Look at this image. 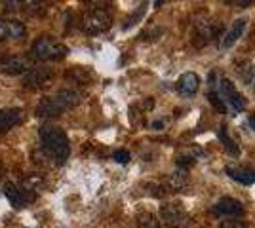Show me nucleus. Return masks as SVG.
<instances>
[{"mask_svg": "<svg viewBox=\"0 0 255 228\" xmlns=\"http://www.w3.org/2000/svg\"><path fill=\"white\" fill-rule=\"evenodd\" d=\"M217 137H219V141L223 143L225 151L229 152L231 156H238V154H240V147H238V145H236V141H234L233 137L229 135L227 126H219V128H217Z\"/></svg>", "mask_w": 255, "mask_h": 228, "instance_id": "nucleus-16", "label": "nucleus"}, {"mask_svg": "<svg viewBox=\"0 0 255 228\" xmlns=\"http://www.w3.org/2000/svg\"><path fill=\"white\" fill-rule=\"evenodd\" d=\"M32 57L40 59V61H59L69 55V48L65 44L53 40L50 36H40L31 48Z\"/></svg>", "mask_w": 255, "mask_h": 228, "instance_id": "nucleus-3", "label": "nucleus"}, {"mask_svg": "<svg viewBox=\"0 0 255 228\" xmlns=\"http://www.w3.org/2000/svg\"><path fill=\"white\" fill-rule=\"evenodd\" d=\"M0 179H2V169H0Z\"/></svg>", "mask_w": 255, "mask_h": 228, "instance_id": "nucleus-25", "label": "nucleus"}, {"mask_svg": "<svg viewBox=\"0 0 255 228\" xmlns=\"http://www.w3.org/2000/svg\"><path fill=\"white\" fill-rule=\"evenodd\" d=\"M40 141L46 154L55 160V163H65L71 154L69 137L61 128L55 126H44L40 128Z\"/></svg>", "mask_w": 255, "mask_h": 228, "instance_id": "nucleus-2", "label": "nucleus"}, {"mask_svg": "<svg viewBox=\"0 0 255 228\" xmlns=\"http://www.w3.org/2000/svg\"><path fill=\"white\" fill-rule=\"evenodd\" d=\"M2 192H4V196L8 198V202H10L13 207H25L27 206V202L31 200V198H27L25 196V192L27 190H23V188H19L17 185H13V183H4V186H2Z\"/></svg>", "mask_w": 255, "mask_h": 228, "instance_id": "nucleus-13", "label": "nucleus"}, {"mask_svg": "<svg viewBox=\"0 0 255 228\" xmlns=\"http://www.w3.org/2000/svg\"><path fill=\"white\" fill-rule=\"evenodd\" d=\"M113 23V17L107 10H101V8H96V10L88 11L84 17H82V31L88 34H97L103 33L111 27Z\"/></svg>", "mask_w": 255, "mask_h": 228, "instance_id": "nucleus-5", "label": "nucleus"}, {"mask_svg": "<svg viewBox=\"0 0 255 228\" xmlns=\"http://www.w3.org/2000/svg\"><path fill=\"white\" fill-rule=\"evenodd\" d=\"M198 87H200V78H198L196 73H185L177 80V91H179L181 95H185V97L194 95L198 91Z\"/></svg>", "mask_w": 255, "mask_h": 228, "instance_id": "nucleus-12", "label": "nucleus"}, {"mask_svg": "<svg viewBox=\"0 0 255 228\" xmlns=\"http://www.w3.org/2000/svg\"><path fill=\"white\" fill-rule=\"evenodd\" d=\"M31 59L25 55H4L0 57V73L6 75H27L31 71Z\"/></svg>", "mask_w": 255, "mask_h": 228, "instance_id": "nucleus-7", "label": "nucleus"}, {"mask_svg": "<svg viewBox=\"0 0 255 228\" xmlns=\"http://www.w3.org/2000/svg\"><path fill=\"white\" fill-rule=\"evenodd\" d=\"M53 76V71L48 67H32L27 75L23 76V86L27 89H40L44 87Z\"/></svg>", "mask_w": 255, "mask_h": 228, "instance_id": "nucleus-8", "label": "nucleus"}, {"mask_svg": "<svg viewBox=\"0 0 255 228\" xmlns=\"http://www.w3.org/2000/svg\"><path fill=\"white\" fill-rule=\"evenodd\" d=\"M137 227L139 228H160L158 219L154 217L152 213H139L137 215Z\"/></svg>", "mask_w": 255, "mask_h": 228, "instance_id": "nucleus-19", "label": "nucleus"}, {"mask_svg": "<svg viewBox=\"0 0 255 228\" xmlns=\"http://www.w3.org/2000/svg\"><path fill=\"white\" fill-rule=\"evenodd\" d=\"M208 101L212 103V107L215 110H219L221 114H225L227 112V105H225L223 97L219 95V89H215V87H212V91L208 93Z\"/></svg>", "mask_w": 255, "mask_h": 228, "instance_id": "nucleus-20", "label": "nucleus"}, {"mask_svg": "<svg viewBox=\"0 0 255 228\" xmlns=\"http://www.w3.org/2000/svg\"><path fill=\"white\" fill-rule=\"evenodd\" d=\"M225 171H227V175L233 179V181H236V183H240V185H255V169L254 167H242V165H227L225 167Z\"/></svg>", "mask_w": 255, "mask_h": 228, "instance_id": "nucleus-11", "label": "nucleus"}, {"mask_svg": "<svg viewBox=\"0 0 255 228\" xmlns=\"http://www.w3.org/2000/svg\"><path fill=\"white\" fill-rule=\"evenodd\" d=\"M80 103V93L75 89H61L53 95L40 99L38 107H36V116L40 118H55L61 116L65 110L73 109Z\"/></svg>", "mask_w": 255, "mask_h": 228, "instance_id": "nucleus-1", "label": "nucleus"}, {"mask_svg": "<svg viewBox=\"0 0 255 228\" xmlns=\"http://www.w3.org/2000/svg\"><path fill=\"white\" fill-rule=\"evenodd\" d=\"M219 95H221L225 103H229V105L233 107V110H236V112H242V110L248 107L246 97L236 89V86H234L229 78H221V80H219Z\"/></svg>", "mask_w": 255, "mask_h": 228, "instance_id": "nucleus-6", "label": "nucleus"}, {"mask_svg": "<svg viewBox=\"0 0 255 228\" xmlns=\"http://www.w3.org/2000/svg\"><path fill=\"white\" fill-rule=\"evenodd\" d=\"M196 33H198V36L202 38L204 42H210L219 34V29L212 21H198L196 23Z\"/></svg>", "mask_w": 255, "mask_h": 228, "instance_id": "nucleus-17", "label": "nucleus"}, {"mask_svg": "<svg viewBox=\"0 0 255 228\" xmlns=\"http://www.w3.org/2000/svg\"><path fill=\"white\" fill-rule=\"evenodd\" d=\"M246 25H248V19L246 17H240V19H236V21L231 25V29H229V33L225 34L223 42H221V48H233L236 40L244 34L246 31Z\"/></svg>", "mask_w": 255, "mask_h": 228, "instance_id": "nucleus-15", "label": "nucleus"}, {"mask_svg": "<svg viewBox=\"0 0 255 228\" xmlns=\"http://www.w3.org/2000/svg\"><path fill=\"white\" fill-rule=\"evenodd\" d=\"M27 34V29L21 21L15 19H0V42L6 38H15L19 40Z\"/></svg>", "mask_w": 255, "mask_h": 228, "instance_id": "nucleus-10", "label": "nucleus"}, {"mask_svg": "<svg viewBox=\"0 0 255 228\" xmlns=\"http://www.w3.org/2000/svg\"><path fill=\"white\" fill-rule=\"evenodd\" d=\"M212 213L215 217H238L244 213V206H242V202L234 200L231 196H225L213 204Z\"/></svg>", "mask_w": 255, "mask_h": 228, "instance_id": "nucleus-9", "label": "nucleus"}, {"mask_svg": "<svg viewBox=\"0 0 255 228\" xmlns=\"http://www.w3.org/2000/svg\"><path fill=\"white\" fill-rule=\"evenodd\" d=\"M160 217L170 228H189L191 215L181 204H164L160 207Z\"/></svg>", "mask_w": 255, "mask_h": 228, "instance_id": "nucleus-4", "label": "nucleus"}, {"mask_svg": "<svg viewBox=\"0 0 255 228\" xmlns=\"http://www.w3.org/2000/svg\"><path fill=\"white\" fill-rule=\"evenodd\" d=\"M168 183H170L171 190H181V188H185V186H187V183H189L187 171H185V169H181V171H177V173L170 175Z\"/></svg>", "mask_w": 255, "mask_h": 228, "instance_id": "nucleus-18", "label": "nucleus"}, {"mask_svg": "<svg viewBox=\"0 0 255 228\" xmlns=\"http://www.w3.org/2000/svg\"><path fill=\"white\" fill-rule=\"evenodd\" d=\"M229 4H234V6H250L252 2H250V0H246V2H229Z\"/></svg>", "mask_w": 255, "mask_h": 228, "instance_id": "nucleus-24", "label": "nucleus"}, {"mask_svg": "<svg viewBox=\"0 0 255 228\" xmlns=\"http://www.w3.org/2000/svg\"><path fill=\"white\" fill-rule=\"evenodd\" d=\"M219 228H248V227H246L242 221H227Z\"/></svg>", "mask_w": 255, "mask_h": 228, "instance_id": "nucleus-22", "label": "nucleus"}, {"mask_svg": "<svg viewBox=\"0 0 255 228\" xmlns=\"http://www.w3.org/2000/svg\"><path fill=\"white\" fill-rule=\"evenodd\" d=\"M248 124H250V128L255 131V114H250V118H248Z\"/></svg>", "mask_w": 255, "mask_h": 228, "instance_id": "nucleus-23", "label": "nucleus"}, {"mask_svg": "<svg viewBox=\"0 0 255 228\" xmlns=\"http://www.w3.org/2000/svg\"><path fill=\"white\" fill-rule=\"evenodd\" d=\"M23 120L21 109H2L0 110V133H6L15 128Z\"/></svg>", "mask_w": 255, "mask_h": 228, "instance_id": "nucleus-14", "label": "nucleus"}, {"mask_svg": "<svg viewBox=\"0 0 255 228\" xmlns=\"http://www.w3.org/2000/svg\"><path fill=\"white\" fill-rule=\"evenodd\" d=\"M113 158H115V162H118V163H128L129 162V152L124 151V149H120V151H115Z\"/></svg>", "mask_w": 255, "mask_h": 228, "instance_id": "nucleus-21", "label": "nucleus"}]
</instances>
